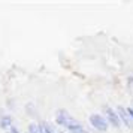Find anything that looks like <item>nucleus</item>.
<instances>
[{
  "label": "nucleus",
  "mask_w": 133,
  "mask_h": 133,
  "mask_svg": "<svg viewBox=\"0 0 133 133\" xmlns=\"http://www.w3.org/2000/svg\"><path fill=\"white\" fill-rule=\"evenodd\" d=\"M55 120H57V123H58L60 126L66 127L70 133H88V130H87L82 124H79L75 118H72V117L67 114V112H64V111H58L57 115H55Z\"/></svg>",
  "instance_id": "nucleus-1"
},
{
  "label": "nucleus",
  "mask_w": 133,
  "mask_h": 133,
  "mask_svg": "<svg viewBox=\"0 0 133 133\" xmlns=\"http://www.w3.org/2000/svg\"><path fill=\"white\" fill-rule=\"evenodd\" d=\"M90 123H91V126L94 127V129L100 130V132H106V130H108V120L103 118L102 115H99V114L91 115Z\"/></svg>",
  "instance_id": "nucleus-2"
},
{
  "label": "nucleus",
  "mask_w": 133,
  "mask_h": 133,
  "mask_svg": "<svg viewBox=\"0 0 133 133\" xmlns=\"http://www.w3.org/2000/svg\"><path fill=\"white\" fill-rule=\"evenodd\" d=\"M105 115H106V120H108L114 127H120L121 120H120V117H118V114H117V112H115L112 108L105 106Z\"/></svg>",
  "instance_id": "nucleus-3"
},
{
  "label": "nucleus",
  "mask_w": 133,
  "mask_h": 133,
  "mask_svg": "<svg viewBox=\"0 0 133 133\" xmlns=\"http://www.w3.org/2000/svg\"><path fill=\"white\" fill-rule=\"evenodd\" d=\"M117 114H118V117H120V120L126 124L127 127L132 126V121H130V115H129V112H127L126 109L123 108V106H118V111H117Z\"/></svg>",
  "instance_id": "nucleus-4"
},
{
  "label": "nucleus",
  "mask_w": 133,
  "mask_h": 133,
  "mask_svg": "<svg viewBox=\"0 0 133 133\" xmlns=\"http://www.w3.org/2000/svg\"><path fill=\"white\" fill-rule=\"evenodd\" d=\"M0 126L5 127V129H6V127L11 129V127H12V118H11V117H3V118L0 120Z\"/></svg>",
  "instance_id": "nucleus-5"
},
{
  "label": "nucleus",
  "mask_w": 133,
  "mask_h": 133,
  "mask_svg": "<svg viewBox=\"0 0 133 133\" xmlns=\"http://www.w3.org/2000/svg\"><path fill=\"white\" fill-rule=\"evenodd\" d=\"M29 133H41V127L37 124H35V123H31L29 126Z\"/></svg>",
  "instance_id": "nucleus-6"
},
{
  "label": "nucleus",
  "mask_w": 133,
  "mask_h": 133,
  "mask_svg": "<svg viewBox=\"0 0 133 133\" xmlns=\"http://www.w3.org/2000/svg\"><path fill=\"white\" fill-rule=\"evenodd\" d=\"M9 130H11V133H19V132H18V129H17V127H14V126L11 127Z\"/></svg>",
  "instance_id": "nucleus-7"
},
{
  "label": "nucleus",
  "mask_w": 133,
  "mask_h": 133,
  "mask_svg": "<svg viewBox=\"0 0 133 133\" xmlns=\"http://www.w3.org/2000/svg\"><path fill=\"white\" fill-rule=\"evenodd\" d=\"M127 112H129V115H130V118L133 120V108H129L127 109Z\"/></svg>",
  "instance_id": "nucleus-8"
}]
</instances>
